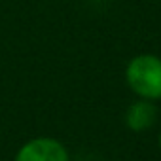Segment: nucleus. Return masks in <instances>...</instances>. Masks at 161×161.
Segmentation results:
<instances>
[{
	"instance_id": "obj_1",
	"label": "nucleus",
	"mask_w": 161,
	"mask_h": 161,
	"mask_svg": "<svg viewBox=\"0 0 161 161\" xmlns=\"http://www.w3.org/2000/svg\"><path fill=\"white\" fill-rule=\"evenodd\" d=\"M127 84L142 99H161V59L155 55H138L127 64Z\"/></svg>"
},
{
	"instance_id": "obj_2",
	"label": "nucleus",
	"mask_w": 161,
	"mask_h": 161,
	"mask_svg": "<svg viewBox=\"0 0 161 161\" xmlns=\"http://www.w3.org/2000/svg\"><path fill=\"white\" fill-rule=\"evenodd\" d=\"M15 161H68V152L53 138H34L17 152Z\"/></svg>"
},
{
	"instance_id": "obj_3",
	"label": "nucleus",
	"mask_w": 161,
	"mask_h": 161,
	"mask_svg": "<svg viewBox=\"0 0 161 161\" xmlns=\"http://www.w3.org/2000/svg\"><path fill=\"white\" fill-rule=\"evenodd\" d=\"M155 118H157L155 106L152 103H148V101H138V103L129 106L125 119H127L129 129H133V131H146V129H150L153 125Z\"/></svg>"
},
{
	"instance_id": "obj_4",
	"label": "nucleus",
	"mask_w": 161,
	"mask_h": 161,
	"mask_svg": "<svg viewBox=\"0 0 161 161\" xmlns=\"http://www.w3.org/2000/svg\"><path fill=\"white\" fill-rule=\"evenodd\" d=\"M159 146H161V135H159Z\"/></svg>"
}]
</instances>
